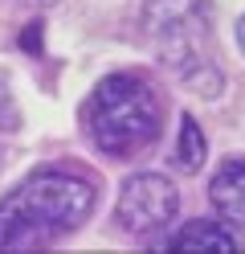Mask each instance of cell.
<instances>
[{
  "mask_svg": "<svg viewBox=\"0 0 245 254\" xmlns=\"http://www.w3.org/2000/svg\"><path fill=\"white\" fill-rule=\"evenodd\" d=\"M204 156H208L204 127L184 111V115H180V135H176V168L180 172H200L204 168Z\"/></svg>",
  "mask_w": 245,
  "mask_h": 254,
  "instance_id": "cell-7",
  "label": "cell"
},
{
  "mask_svg": "<svg viewBox=\"0 0 245 254\" xmlns=\"http://www.w3.org/2000/svg\"><path fill=\"white\" fill-rule=\"evenodd\" d=\"M33 4H53V0H33Z\"/></svg>",
  "mask_w": 245,
  "mask_h": 254,
  "instance_id": "cell-11",
  "label": "cell"
},
{
  "mask_svg": "<svg viewBox=\"0 0 245 254\" xmlns=\"http://www.w3.org/2000/svg\"><path fill=\"white\" fill-rule=\"evenodd\" d=\"M163 90L143 70H110L82 103V131L106 160H135L163 135Z\"/></svg>",
  "mask_w": 245,
  "mask_h": 254,
  "instance_id": "cell-2",
  "label": "cell"
},
{
  "mask_svg": "<svg viewBox=\"0 0 245 254\" xmlns=\"http://www.w3.org/2000/svg\"><path fill=\"white\" fill-rule=\"evenodd\" d=\"M208 205L229 226H245V156H225L208 177Z\"/></svg>",
  "mask_w": 245,
  "mask_h": 254,
  "instance_id": "cell-5",
  "label": "cell"
},
{
  "mask_svg": "<svg viewBox=\"0 0 245 254\" xmlns=\"http://www.w3.org/2000/svg\"><path fill=\"white\" fill-rule=\"evenodd\" d=\"M180 213V189L163 172H135L127 177L114 201V226L131 238H155Z\"/></svg>",
  "mask_w": 245,
  "mask_h": 254,
  "instance_id": "cell-4",
  "label": "cell"
},
{
  "mask_svg": "<svg viewBox=\"0 0 245 254\" xmlns=\"http://www.w3.org/2000/svg\"><path fill=\"white\" fill-rule=\"evenodd\" d=\"M143 33L159 66L180 86H188L200 99H217L225 90V70L212 45L208 0H143Z\"/></svg>",
  "mask_w": 245,
  "mask_h": 254,
  "instance_id": "cell-3",
  "label": "cell"
},
{
  "mask_svg": "<svg viewBox=\"0 0 245 254\" xmlns=\"http://www.w3.org/2000/svg\"><path fill=\"white\" fill-rule=\"evenodd\" d=\"M237 45H241V54H245V17L237 21Z\"/></svg>",
  "mask_w": 245,
  "mask_h": 254,
  "instance_id": "cell-10",
  "label": "cell"
},
{
  "mask_svg": "<svg viewBox=\"0 0 245 254\" xmlns=\"http://www.w3.org/2000/svg\"><path fill=\"white\" fill-rule=\"evenodd\" d=\"M41 37H45V21H37V17H33V21L21 29L16 45H21V50H25L29 58H41V54H45V41H41Z\"/></svg>",
  "mask_w": 245,
  "mask_h": 254,
  "instance_id": "cell-9",
  "label": "cell"
},
{
  "mask_svg": "<svg viewBox=\"0 0 245 254\" xmlns=\"http://www.w3.org/2000/svg\"><path fill=\"white\" fill-rule=\"evenodd\" d=\"M0 131L12 135V131H21V107H16V94L8 86V74L0 70Z\"/></svg>",
  "mask_w": 245,
  "mask_h": 254,
  "instance_id": "cell-8",
  "label": "cell"
},
{
  "mask_svg": "<svg viewBox=\"0 0 245 254\" xmlns=\"http://www.w3.org/2000/svg\"><path fill=\"white\" fill-rule=\"evenodd\" d=\"M168 246L172 250H241V238L221 217H192L168 238Z\"/></svg>",
  "mask_w": 245,
  "mask_h": 254,
  "instance_id": "cell-6",
  "label": "cell"
},
{
  "mask_svg": "<svg viewBox=\"0 0 245 254\" xmlns=\"http://www.w3.org/2000/svg\"><path fill=\"white\" fill-rule=\"evenodd\" d=\"M98 209V177L53 160L25 172L0 197V250H41L78 234Z\"/></svg>",
  "mask_w": 245,
  "mask_h": 254,
  "instance_id": "cell-1",
  "label": "cell"
}]
</instances>
